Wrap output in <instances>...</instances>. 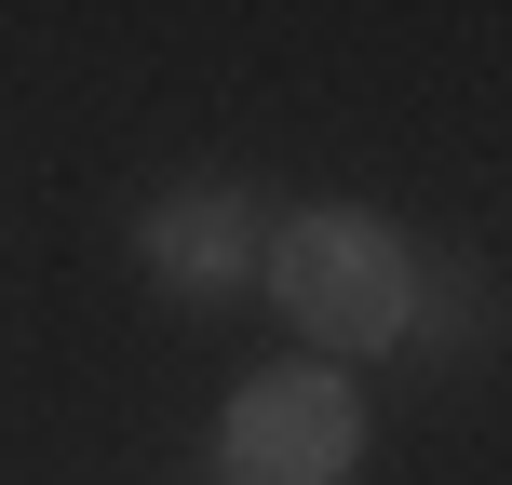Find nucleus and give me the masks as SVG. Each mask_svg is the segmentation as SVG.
Segmentation results:
<instances>
[{
	"mask_svg": "<svg viewBox=\"0 0 512 485\" xmlns=\"http://www.w3.org/2000/svg\"><path fill=\"white\" fill-rule=\"evenodd\" d=\"M256 283L283 297V324L310 337V364H351V351H391V337L418 324V243L391 230V216H364V203H310V216H283L270 243H256Z\"/></svg>",
	"mask_w": 512,
	"mask_h": 485,
	"instance_id": "obj_1",
	"label": "nucleus"
},
{
	"mask_svg": "<svg viewBox=\"0 0 512 485\" xmlns=\"http://www.w3.org/2000/svg\"><path fill=\"white\" fill-rule=\"evenodd\" d=\"M364 472V391L351 364H256L216 418V485H351Z\"/></svg>",
	"mask_w": 512,
	"mask_h": 485,
	"instance_id": "obj_2",
	"label": "nucleus"
},
{
	"mask_svg": "<svg viewBox=\"0 0 512 485\" xmlns=\"http://www.w3.org/2000/svg\"><path fill=\"white\" fill-rule=\"evenodd\" d=\"M256 203L230 176H189V189H162L149 216H135V256H149V283L162 297H243L256 283Z\"/></svg>",
	"mask_w": 512,
	"mask_h": 485,
	"instance_id": "obj_3",
	"label": "nucleus"
}]
</instances>
